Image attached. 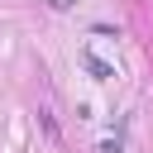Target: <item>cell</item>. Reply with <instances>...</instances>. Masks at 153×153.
Masks as SVG:
<instances>
[{
    "label": "cell",
    "mask_w": 153,
    "mask_h": 153,
    "mask_svg": "<svg viewBox=\"0 0 153 153\" xmlns=\"http://www.w3.org/2000/svg\"><path fill=\"white\" fill-rule=\"evenodd\" d=\"M96 153H124V148H120V139H105V143H100Z\"/></svg>",
    "instance_id": "2"
},
{
    "label": "cell",
    "mask_w": 153,
    "mask_h": 153,
    "mask_svg": "<svg viewBox=\"0 0 153 153\" xmlns=\"http://www.w3.org/2000/svg\"><path fill=\"white\" fill-rule=\"evenodd\" d=\"M48 5H53V10H72L76 0H48Z\"/></svg>",
    "instance_id": "3"
},
{
    "label": "cell",
    "mask_w": 153,
    "mask_h": 153,
    "mask_svg": "<svg viewBox=\"0 0 153 153\" xmlns=\"http://www.w3.org/2000/svg\"><path fill=\"white\" fill-rule=\"evenodd\" d=\"M76 62H81V67H86V72H91L96 81H110V76H115V67H110V62H100V57H96L91 48H81V53H76Z\"/></svg>",
    "instance_id": "1"
}]
</instances>
